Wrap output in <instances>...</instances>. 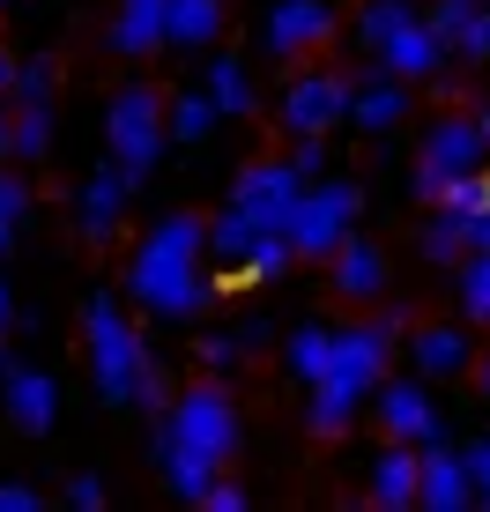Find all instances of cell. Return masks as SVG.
I'll use <instances>...</instances> for the list:
<instances>
[{"label":"cell","mask_w":490,"mask_h":512,"mask_svg":"<svg viewBox=\"0 0 490 512\" xmlns=\"http://www.w3.org/2000/svg\"><path fill=\"white\" fill-rule=\"evenodd\" d=\"M349 90H357V75H297L275 119H283V134H335V119H349Z\"/></svg>","instance_id":"cell-9"},{"label":"cell","mask_w":490,"mask_h":512,"mask_svg":"<svg viewBox=\"0 0 490 512\" xmlns=\"http://www.w3.org/2000/svg\"><path fill=\"white\" fill-rule=\"evenodd\" d=\"M357 386H335V379H312V409H305V423H312V431H320V438H342L349 431V423H357Z\"/></svg>","instance_id":"cell-22"},{"label":"cell","mask_w":490,"mask_h":512,"mask_svg":"<svg viewBox=\"0 0 490 512\" xmlns=\"http://www.w3.org/2000/svg\"><path fill=\"white\" fill-rule=\"evenodd\" d=\"M82 342H90V379L104 401H127L134 394V372H142L149 342L127 327V312L112 305V297H90L82 305Z\"/></svg>","instance_id":"cell-2"},{"label":"cell","mask_w":490,"mask_h":512,"mask_svg":"<svg viewBox=\"0 0 490 512\" xmlns=\"http://www.w3.org/2000/svg\"><path fill=\"white\" fill-rule=\"evenodd\" d=\"M476 134H483V149H490V104H483V112H476Z\"/></svg>","instance_id":"cell-46"},{"label":"cell","mask_w":490,"mask_h":512,"mask_svg":"<svg viewBox=\"0 0 490 512\" xmlns=\"http://www.w3.org/2000/svg\"><path fill=\"white\" fill-rule=\"evenodd\" d=\"M164 134L171 141H208L216 134V104H208V90H186L179 104L164 112Z\"/></svg>","instance_id":"cell-30"},{"label":"cell","mask_w":490,"mask_h":512,"mask_svg":"<svg viewBox=\"0 0 490 512\" xmlns=\"http://www.w3.org/2000/svg\"><path fill=\"white\" fill-rule=\"evenodd\" d=\"M201 216H164L156 231L134 245V268H127V290L134 305L164 312V320H194L208 305V275H201Z\"/></svg>","instance_id":"cell-1"},{"label":"cell","mask_w":490,"mask_h":512,"mask_svg":"<svg viewBox=\"0 0 490 512\" xmlns=\"http://www.w3.org/2000/svg\"><path fill=\"white\" fill-rule=\"evenodd\" d=\"M104 141H112V164L127 171L134 186L156 171V156H164V104H156V90H142V82H127V90L112 97V112H104Z\"/></svg>","instance_id":"cell-4"},{"label":"cell","mask_w":490,"mask_h":512,"mask_svg":"<svg viewBox=\"0 0 490 512\" xmlns=\"http://www.w3.org/2000/svg\"><path fill=\"white\" fill-rule=\"evenodd\" d=\"M409 15H416L409 0H364V15H357V38H364V45H379V38H394V30L409 23Z\"/></svg>","instance_id":"cell-34"},{"label":"cell","mask_w":490,"mask_h":512,"mask_svg":"<svg viewBox=\"0 0 490 512\" xmlns=\"http://www.w3.org/2000/svg\"><path fill=\"white\" fill-rule=\"evenodd\" d=\"M223 30V0H164V45H208Z\"/></svg>","instance_id":"cell-21"},{"label":"cell","mask_w":490,"mask_h":512,"mask_svg":"<svg viewBox=\"0 0 490 512\" xmlns=\"http://www.w3.org/2000/svg\"><path fill=\"white\" fill-rule=\"evenodd\" d=\"M327 268H335V297H379L387 290V253H379L372 238H342L335 253H327Z\"/></svg>","instance_id":"cell-18"},{"label":"cell","mask_w":490,"mask_h":512,"mask_svg":"<svg viewBox=\"0 0 490 512\" xmlns=\"http://www.w3.org/2000/svg\"><path fill=\"white\" fill-rule=\"evenodd\" d=\"M8 320H15V297H8V282H0V334H8Z\"/></svg>","instance_id":"cell-45"},{"label":"cell","mask_w":490,"mask_h":512,"mask_svg":"<svg viewBox=\"0 0 490 512\" xmlns=\"http://www.w3.org/2000/svg\"><path fill=\"white\" fill-rule=\"evenodd\" d=\"M468 334L461 327H424L416 334V372H468Z\"/></svg>","instance_id":"cell-26"},{"label":"cell","mask_w":490,"mask_h":512,"mask_svg":"<svg viewBox=\"0 0 490 512\" xmlns=\"http://www.w3.org/2000/svg\"><path fill=\"white\" fill-rule=\"evenodd\" d=\"M245 245H253V216L245 208H223L216 223H201V253H216V268H238Z\"/></svg>","instance_id":"cell-25"},{"label":"cell","mask_w":490,"mask_h":512,"mask_svg":"<svg viewBox=\"0 0 490 512\" xmlns=\"http://www.w3.org/2000/svg\"><path fill=\"white\" fill-rule=\"evenodd\" d=\"M164 438H171V446H186L194 461L223 468L238 453V409H231V394H223V386H194V394H179L164 409Z\"/></svg>","instance_id":"cell-3"},{"label":"cell","mask_w":490,"mask_h":512,"mask_svg":"<svg viewBox=\"0 0 490 512\" xmlns=\"http://www.w3.org/2000/svg\"><path fill=\"white\" fill-rule=\"evenodd\" d=\"M453 290H461V312L476 327H490V253H461V275H453Z\"/></svg>","instance_id":"cell-31"},{"label":"cell","mask_w":490,"mask_h":512,"mask_svg":"<svg viewBox=\"0 0 490 512\" xmlns=\"http://www.w3.org/2000/svg\"><path fill=\"white\" fill-rule=\"evenodd\" d=\"M372 401H379V423H387L394 438H409V446L439 438V409H431V394H424L416 379H379Z\"/></svg>","instance_id":"cell-13"},{"label":"cell","mask_w":490,"mask_h":512,"mask_svg":"<svg viewBox=\"0 0 490 512\" xmlns=\"http://www.w3.org/2000/svg\"><path fill=\"white\" fill-rule=\"evenodd\" d=\"M439 208H453V216H476V208L490 201V171H453V179H439V193H431Z\"/></svg>","instance_id":"cell-32"},{"label":"cell","mask_w":490,"mask_h":512,"mask_svg":"<svg viewBox=\"0 0 490 512\" xmlns=\"http://www.w3.org/2000/svg\"><path fill=\"white\" fill-rule=\"evenodd\" d=\"M52 90H60V67H52L45 52H38V60H23V67L8 75V97H15V104H52Z\"/></svg>","instance_id":"cell-33"},{"label":"cell","mask_w":490,"mask_h":512,"mask_svg":"<svg viewBox=\"0 0 490 512\" xmlns=\"http://www.w3.org/2000/svg\"><path fill=\"white\" fill-rule=\"evenodd\" d=\"M67 505H75V512H97V505H104V483H97V475H75V483H67Z\"/></svg>","instance_id":"cell-40"},{"label":"cell","mask_w":490,"mask_h":512,"mask_svg":"<svg viewBox=\"0 0 490 512\" xmlns=\"http://www.w3.org/2000/svg\"><path fill=\"white\" fill-rule=\"evenodd\" d=\"M468 372H476V386L490 394V357H468Z\"/></svg>","instance_id":"cell-44"},{"label":"cell","mask_w":490,"mask_h":512,"mask_svg":"<svg viewBox=\"0 0 490 512\" xmlns=\"http://www.w3.org/2000/svg\"><path fill=\"white\" fill-rule=\"evenodd\" d=\"M8 416H15V431H30V438H45L52 431V416H60V386H52V372H38V364H15L8 357Z\"/></svg>","instance_id":"cell-14"},{"label":"cell","mask_w":490,"mask_h":512,"mask_svg":"<svg viewBox=\"0 0 490 512\" xmlns=\"http://www.w3.org/2000/svg\"><path fill=\"white\" fill-rule=\"evenodd\" d=\"M416 505H431V512H468V505H476V498H468V461L446 453L439 438L416 446Z\"/></svg>","instance_id":"cell-12"},{"label":"cell","mask_w":490,"mask_h":512,"mask_svg":"<svg viewBox=\"0 0 490 512\" xmlns=\"http://www.w3.org/2000/svg\"><path fill=\"white\" fill-rule=\"evenodd\" d=\"M0 512H38V490L30 483H0Z\"/></svg>","instance_id":"cell-43"},{"label":"cell","mask_w":490,"mask_h":512,"mask_svg":"<svg viewBox=\"0 0 490 512\" xmlns=\"http://www.w3.org/2000/svg\"><path fill=\"white\" fill-rule=\"evenodd\" d=\"M0 156H8V112H0Z\"/></svg>","instance_id":"cell-49"},{"label":"cell","mask_w":490,"mask_h":512,"mask_svg":"<svg viewBox=\"0 0 490 512\" xmlns=\"http://www.w3.org/2000/svg\"><path fill=\"white\" fill-rule=\"evenodd\" d=\"M0 8H8V0H0Z\"/></svg>","instance_id":"cell-51"},{"label":"cell","mask_w":490,"mask_h":512,"mask_svg":"<svg viewBox=\"0 0 490 512\" xmlns=\"http://www.w3.org/2000/svg\"><path fill=\"white\" fill-rule=\"evenodd\" d=\"M461 231H468V253H490V201L476 208V216H461Z\"/></svg>","instance_id":"cell-42"},{"label":"cell","mask_w":490,"mask_h":512,"mask_svg":"<svg viewBox=\"0 0 490 512\" xmlns=\"http://www.w3.org/2000/svg\"><path fill=\"white\" fill-rule=\"evenodd\" d=\"M0 216H8V223H23V216H30V186L15 179V171H0Z\"/></svg>","instance_id":"cell-39"},{"label":"cell","mask_w":490,"mask_h":512,"mask_svg":"<svg viewBox=\"0 0 490 512\" xmlns=\"http://www.w3.org/2000/svg\"><path fill=\"white\" fill-rule=\"evenodd\" d=\"M8 245H15V223H8V216H0V253H8Z\"/></svg>","instance_id":"cell-48"},{"label":"cell","mask_w":490,"mask_h":512,"mask_svg":"<svg viewBox=\"0 0 490 512\" xmlns=\"http://www.w3.org/2000/svg\"><path fill=\"white\" fill-rule=\"evenodd\" d=\"M156 468H164V483L179 490V498H194V505H201V490L216 483V468H208V461H194L186 446H171L164 431H156Z\"/></svg>","instance_id":"cell-24"},{"label":"cell","mask_w":490,"mask_h":512,"mask_svg":"<svg viewBox=\"0 0 490 512\" xmlns=\"http://www.w3.org/2000/svg\"><path fill=\"white\" fill-rule=\"evenodd\" d=\"M372 52H379V67H387L394 82H431L446 67V45H439V30H431L424 15H409V23H401L394 38H379Z\"/></svg>","instance_id":"cell-11"},{"label":"cell","mask_w":490,"mask_h":512,"mask_svg":"<svg viewBox=\"0 0 490 512\" xmlns=\"http://www.w3.org/2000/svg\"><path fill=\"white\" fill-rule=\"evenodd\" d=\"M327 38H335V0H275L268 23H260V45L275 60H297V52H312Z\"/></svg>","instance_id":"cell-10"},{"label":"cell","mask_w":490,"mask_h":512,"mask_svg":"<svg viewBox=\"0 0 490 512\" xmlns=\"http://www.w3.org/2000/svg\"><path fill=\"white\" fill-rule=\"evenodd\" d=\"M8 75H15V60H8V52H0V97H8Z\"/></svg>","instance_id":"cell-47"},{"label":"cell","mask_w":490,"mask_h":512,"mask_svg":"<svg viewBox=\"0 0 490 512\" xmlns=\"http://www.w3.org/2000/svg\"><path fill=\"white\" fill-rule=\"evenodd\" d=\"M461 461H468V498H476V505H490V438H483L476 453H461Z\"/></svg>","instance_id":"cell-38"},{"label":"cell","mask_w":490,"mask_h":512,"mask_svg":"<svg viewBox=\"0 0 490 512\" xmlns=\"http://www.w3.org/2000/svg\"><path fill=\"white\" fill-rule=\"evenodd\" d=\"M201 90H208V104H216V119H245L253 112V75H245L238 60L201 67Z\"/></svg>","instance_id":"cell-23"},{"label":"cell","mask_w":490,"mask_h":512,"mask_svg":"<svg viewBox=\"0 0 490 512\" xmlns=\"http://www.w3.org/2000/svg\"><path fill=\"white\" fill-rule=\"evenodd\" d=\"M0 372H8V334H0Z\"/></svg>","instance_id":"cell-50"},{"label":"cell","mask_w":490,"mask_h":512,"mask_svg":"<svg viewBox=\"0 0 490 512\" xmlns=\"http://www.w3.org/2000/svg\"><path fill=\"white\" fill-rule=\"evenodd\" d=\"M127 193H134V179H127V171H97V179L90 186H82L75 193V223H82V238H119V216H127Z\"/></svg>","instance_id":"cell-15"},{"label":"cell","mask_w":490,"mask_h":512,"mask_svg":"<svg viewBox=\"0 0 490 512\" xmlns=\"http://www.w3.org/2000/svg\"><path fill=\"white\" fill-rule=\"evenodd\" d=\"M297 193H305V179L290 171V156H283V164H275V156H260V164L238 171L231 208H245V216H253V231H283L290 208H297Z\"/></svg>","instance_id":"cell-7"},{"label":"cell","mask_w":490,"mask_h":512,"mask_svg":"<svg viewBox=\"0 0 490 512\" xmlns=\"http://www.w3.org/2000/svg\"><path fill=\"white\" fill-rule=\"evenodd\" d=\"M164 45V0H119V15H112V52H156Z\"/></svg>","instance_id":"cell-20"},{"label":"cell","mask_w":490,"mask_h":512,"mask_svg":"<svg viewBox=\"0 0 490 512\" xmlns=\"http://www.w3.org/2000/svg\"><path fill=\"white\" fill-rule=\"evenodd\" d=\"M372 505H379V512L416 505V446H409V438H394V446L372 461Z\"/></svg>","instance_id":"cell-19"},{"label":"cell","mask_w":490,"mask_h":512,"mask_svg":"<svg viewBox=\"0 0 490 512\" xmlns=\"http://www.w3.org/2000/svg\"><path fill=\"white\" fill-rule=\"evenodd\" d=\"M349 119H357L364 134H387L409 119V82H394L387 67H372V75H357V90H349Z\"/></svg>","instance_id":"cell-17"},{"label":"cell","mask_w":490,"mask_h":512,"mask_svg":"<svg viewBox=\"0 0 490 512\" xmlns=\"http://www.w3.org/2000/svg\"><path fill=\"white\" fill-rule=\"evenodd\" d=\"M476 164H490V149H483V134H476V119H461V112H446L439 127L424 134V156H416V193H439V179H453V171H476Z\"/></svg>","instance_id":"cell-8"},{"label":"cell","mask_w":490,"mask_h":512,"mask_svg":"<svg viewBox=\"0 0 490 512\" xmlns=\"http://www.w3.org/2000/svg\"><path fill=\"white\" fill-rule=\"evenodd\" d=\"M201 505H216V512H245V490H238V483H223V475H216V483L201 490Z\"/></svg>","instance_id":"cell-41"},{"label":"cell","mask_w":490,"mask_h":512,"mask_svg":"<svg viewBox=\"0 0 490 512\" xmlns=\"http://www.w3.org/2000/svg\"><path fill=\"white\" fill-rule=\"evenodd\" d=\"M127 401H134V409H149V416L171 409V379H164V364H156V357H142V372H134V394H127Z\"/></svg>","instance_id":"cell-36"},{"label":"cell","mask_w":490,"mask_h":512,"mask_svg":"<svg viewBox=\"0 0 490 512\" xmlns=\"http://www.w3.org/2000/svg\"><path fill=\"white\" fill-rule=\"evenodd\" d=\"M327 349H335V327H297L290 349H283V364L312 386V379H327Z\"/></svg>","instance_id":"cell-27"},{"label":"cell","mask_w":490,"mask_h":512,"mask_svg":"<svg viewBox=\"0 0 490 512\" xmlns=\"http://www.w3.org/2000/svg\"><path fill=\"white\" fill-rule=\"evenodd\" d=\"M245 349H253L245 334H201V364H208V372H231Z\"/></svg>","instance_id":"cell-37"},{"label":"cell","mask_w":490,"mask_h":512,"mask_svg":"<svg viewBox=\"0 0 490 512\" xmlns=\"http://www.w3.org/2000/svg\"><path fill=\"white\" fill-rule=\"evenodd\" d=\"M424 23L439 30L446 52H461V60H490V0H439Z\"/></svg>","instance_id":"cell-16"},{"label":"cell","mask_w":490,"mask_h":512,"mask_svg":"<svg viewBox=\"0 0 490 512\" xmlns=\"http://www.w3.org/2000/svg\"><path fill=\"white\" fill-rule=\"evenodd\" d=\"M357 208H364V193L349 186V179H320L305 193H297V208H290V223H283V238H290V253H335V245L349 238V223H357Z\"/></svg>","instance_id":"cell-5"},{"label":"cell","mask_w":490,"mask_h":512,"mask_svg":"<svg viewBox=\"0 0 490 512\" xmlns=\"http://www.w3.org/2000/svg\"><path fill=\"white\" fill-rule=\"evenodd\" d=\"M8 149L15 156H45L52 149V104H15L8 112Z\"/></svg>","instance_id":"cell-28"},{"label":"cell","mask_w":490,"mask_h":512,"mask_svg":"<svg viewBox=\"0 0 490 512\" xmlns=\"http://www.w3.org/2000/svg\"><path fill=\"white\" fill-rule=\"evenodd\" d=\"M394 334H409V312H394V320H364V327H335L327 379H335V386H357V394H372V386L387 379V364H394Z\"/></svg>","instance_id":"cell-6"},{"label":"cell","mask_w":490,"mask_h":512,"mask_svg":"<svg viewBox=\"0 0 490 512\" xmlns=\"http://www.w3.org/2000/svg\"><path fill=\"white\" fill-rule=\"evenodd\" d=\"M453 253H468V231H461L453 208H439V216L424 223V260H453Z\"/></svg>","instance_id":"cell-35"},{"label":"cell","mask_w":490,"mask_h":512,"mask_svg":"<svg viewBox=\"0 0 490 512\" xmlns=\"http://www.w3.org/2000/svg\"><path fill=\"white\" fill-rule=\"evenodd\" d=\"M290 260H297V253H290L283 231H253V245H245V260H238V275H245V282H275Z\"/></svg>","instance_id":"cell-29"}]
</instances>
